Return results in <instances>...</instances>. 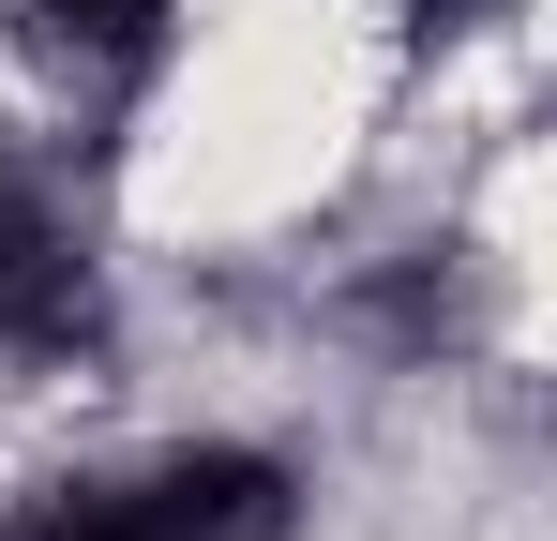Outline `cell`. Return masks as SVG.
<instances>
[{"mask_svg":"<svg viewBox=\"0 0 557 541\" xmlns=\"http://www.w3.org/2000/svg\"><path fill=\"white\" fill-rule=\"evenodd\" d=\"M286 527H301V496L272 451H166L121 481H46L0 541H286Z\"/></svg>","mask_w":557,"mask_h":541,"instance_id":"6da1fadb","label":"cell"},{"mask_svg":"<svg viewBox=\"0 0 557 541\" xmlns=\"http://www.w3.org/2000/svg\"><path fill=\"white\" fill-rule=\"evenodd\" d=\"M0 347L15 361H91L106 347L91 226H76L61 180H30V166H0Z\"/></svg>","mask_w":557,"mask_h":541,"instance_id":"7a4b0ae2","label":"cell"},{"mask_svg":"<svg viewBox=\"0 0 557 541\" xmlns=\"http://www.w3.org/2000/svg\"><path fill=\"white\" fill-rule=\"evenodd\" d=\"M30 46L76 90H136L166 61V0H30Z\"/></svg>","mask_w":557,"mask_h":541,"instance_id":"3957f363","label":"cell"},{"mask_svg":"<svg viewBox=\"0 0 557 541\" xmlns=\"http://www.w3.org/2000/svg\"><path fill=\"white\" fill-rule=\"evenodd\" d=\"M422 15H482V0H422Z\"/></svg>","mask_w":557,"mask_h":541,"instance_id":"277c9868","label":"cell"}]
</instances>
